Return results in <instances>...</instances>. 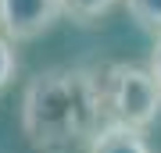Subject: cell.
<instances>
[{
    "mask_svg": "<svg viewBox=\"0 0 161 153\" xmlns=\"http://www.w3.org/2000/svg\"><path fill=\"white\" fill-rule=\"evenodd\" d=\"M61 7H64V14H68L72 22L93 25L97 18H104L111 7H115V0H61Z\"/></svg>",
    "mask_w": 161,
    "mask_h": 153,
    "instance_id": "5b68a950",
    "label": "cell"
},
{
    "mask_svg": "<svg viewBox=\"0 0 161 153\" xmlns=\"http://www.w3.org/2000/svg\"><path fill=\"white\" fill-rule=\"evenodd\" d=\"M86 153H150V142L143 139L140 128L108 121V125L93 135V142L86 146Z\"/></svg>",
    "mask_w": 161,
    "mask_h": 153,
    "instance_id": "277c9868",
    "label": "cell"
},
{
    "mask_svg": "<svg viewBox=\"0 0 161 153\" xmlns=\"http://www.w3.org/2000/svg\"><path fill=\"white\" fill-rule=\"evenodd\" d=\"M14 71H18V57L11 50V39L0 36V89H7V82L14 79Z\"/></svg>",
    "mask_w": 161,
    "mask_h": 153,
    "instance_id": "52a82bcc",
    "label": "cell"
},
{
    "mask_svg": "<svg viewBox=\"0 0 161 153\" xmlns=\"http://www.w3.org/2000/svg\"><path fill=\"white\" fill-rule=\"evenodd\" d=\"M97 82H100V100H104L108 121L132 125L143 132L161 118V82L154 79L150 68L115 61L97 71Z\"/></svg>",
    "mask_w": 161,
    "mask_h": 153,
    "instance_id": "7a4b0ae2",
    "label": "cell"
},
{
    "mask_svg": "<svg viewBox=\"0 0 161 153\" xmlns=\"http://www.w3.org/2000/svg\"><path fill=\"white\" fill-rule=\"evenodd\" d=\"M61 14V0H0V25L11 43H29L43 36Z\"/></svg>",
    "mask_w": 161,
    "mask_h": 153,
    "instance_id": "3957f363",
    "label": "cell"
},
{
    "mask_svg": "<svg viewBox=\"0 0 161 153\" xmlns=\"http://www.w3.org/2000/svg\"><path fill=\"white\" fill-rule=\"evenodd\" d=\"M150 71H154V79L161 82V36L154 39V50H150V64H147Z\"/></svg>",
    "mask_w": 161,
    "mask_h": 153,
    "instance_id": "ba28073f",
    "label": "cell"
},
{
    "mask_svg": "<svg viewBox=\"0 0 161 153\" xmlns=\"http://www.w3.org/2000/svg\"><path fill=\"white\" fill-rule=\"evenodd\" d=\"M125 7L140 28H147L154 39L161 36V0H125Z\"/></svg>",
    "mask_w": 161,
    "mask_h": 153,
    "instance_id": "8992f818",
    "label": "cell"
},
{
    "mask_svg": "<svg viewBox=\"0 0 161 153\" xmlns=\"http://www.w3.org/2000/svg\"><path fill=\"white\" fill-rule=\"evenodd\" d=\"M108 125L97 71L47 68L22 93V132L36 153H79Z\"/></svg>",
    "mask_w": 161,
    "mask_h": 153,
    "instance_id": "6da1fadb",
    "label": "cell"
}]
</instances>
